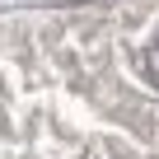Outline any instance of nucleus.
<instances>
[{
	"label": "nucleus",
	"mask_w": 159,
	"mask_h": 159,
	"mask_svg": "<svg viewBox=\"0 0 159 159\" xmlns=\"http://www.w3.org/2000/svg\"><path fill=\"white\" fill-rule=\"evenodd\" d=\"M145 70H150V80H154V89H159V38L150 42V56H145Z\"/></svg>",
	"instance_id": "f257e3e1"
}]
</instances>
